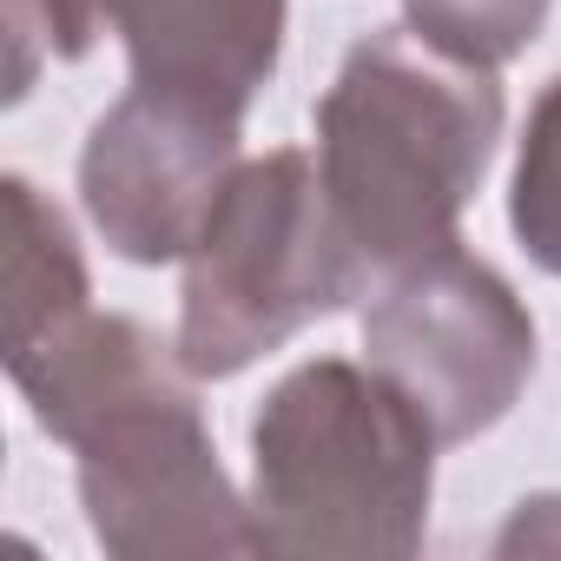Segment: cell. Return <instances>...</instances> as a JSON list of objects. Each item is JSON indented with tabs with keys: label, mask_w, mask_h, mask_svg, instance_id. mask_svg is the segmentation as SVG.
Returning a JSON list of instances; mask_svg holds the SVG:
<instances>
[{
	"label": "cell",
	"mask_w": 561,
	"mask_h": 561,
	"mask_svg": "<svg viewBox=\"0 0 561 561\" xmlns=\"http://www.w3.org/2000/svg\"><path fill=\"white\" fill-rule=\"evenodd\" d=\"M67 449L80 456V502L106 554L119 561L257 554L251 502L231 489L218 462V443L192 397V370H172L119 397Z\"/></svg>",
	"instance_id": "cell-4"
},
{
	"label": "cell",
	"mask_w": 561,
	"mask_h": 561,
	"mask_svg": "<svg viewBox=\"0 0 561 561\" xmlns=\"http://www.w3.org/2000/svg\"><path fill=\"white\" fill-rule=\"evenodd\" d=\"M364 291L318 152L244 159L185 251L179 357L192 377H238Z\"/></svg>",
	"instance_id": "cell-3"
},
{
	"label": "cell",
	"mask_w": 561,
	"mask_h": 561,
	"mask_svg": "<svg viewBox=\"0 0 561 561\" xmlns=\"http://www.w3.org/2000/svg\"><path fill=\"white\" fill-rule=\"evenodd\" d=\"M244 113L211 106L198 93L139 87L119 93L80 152V198L93 231L126 264H172L192 251L238 159Z\"/></svg>",
	"instance_id": "cell-6"
},
{
	"label": "cell",
	"mask_w": 561,
	"mask_h": 561,
	"mask_svg": "<svg viewBox=\"0 0 561 561\" xmlns=\"http://www.w3.org/2000/svg\"><path fill=\"white\" fill-rule=\"evenodd\" d=\"M508 225L515 244L561 277V73L541 87L528 126H522V152H515V185H508Z\"/></svg>",
	"instance_id": "cell-10"
},
{
	"label": "cell",
	"mask_w": 561,
	"mask_h": 561,
	"mask_svg": "<svg viewBox=\"0 0 561 561\" xmlns=\"http://www.w3.org/2000/svg\"><path fill=\"white\" fill-rule=\"evenodd\" d=\"M311 119L318 172L364 291L462 244V205L502 139V87L489 67H462L416 34H370L344 54Z\"/></svg>",
	"instance_id": "cell-1"
},
{
	"label": "cell",
	"mask_w": 561,
	"mask_h": 561,
	"mask_svg": "<svg viewBox=\"0 0 561 561\" xmlns=\"http://www.w3.org/2000/svg\"><path fill=\"white\" fill-rule=\"evenodd\" d=\"M403 21L423 47L462 67H508L548 27V0H403Z\"/></svg>",
	"instance_id": "cell-9"
},
{
	"label": "cell",
	"mask_w": 561,
	"mask_h": 561,
	"mask_svg": "<svg viewBox=\"0 0 561 561\" xmlns=\"http://www.w3.org/2000/svg\"><path fill=\"white\" fill-rule=\"evenodd\" d=\"M139 87L244 113L285 54V0H100Z\"/></svg>",
	"instance_id": "cell-7"
},
{
	"label": "cell",
	"mask_w": 561,
	"mask_h": 561,
	"mask_svg": "<svg viewBox=\"0 0 561 561\" xmlns=\"http://www.w3.org/2000/svg\"><path fill=\"white\" fill-rule=\"evenodd\" d=\"M495 554H561V495H528L502 528Z\"/></svg>",
	"instance_id": "cell-12"
},
{
	"label": "cell",
	"mask_w": 561,
	"mask_h": 561,
	"mask_svg": "<svg viewBox=\"0 0 561 561\" xmlns=\"http://www.w3.org/2000/svg\"><path fill=\"white\" fill-rule=\"evenodd\" d=\"M8 8V100H21L41 73V60H80L93 47L100 0H0Z\"/></svg>",
	"instance_id": "cell-11"
},
{
	"label": "cell",
	"mask_w": 561,
	"mask_h": 561,
	"mask_svg": "<svg viewBox=\"0 0 561 561\" xmlns=\"http://www.w3.org/2000/svg\"><path fill=\"white\" fill-rule=\"evenodd\" d=\"M364 351L443 443H469L528 390L535 318L495 264L449 244L370 285Z\"/></svg>",
	"instance_id": "cell-5"
},
{
	"label": "cell",
	"mask_w": 561,
	"mask_h": 561,
	"mask_svg": "<svg viewBox=\"0 0 561 561\" xmlns=\"http://www.w3.org/2000/svg\"><path fill=\"white\" fill-rule=\"evenodd\" d=\"M87 257L67 211L34 185L8 179V370L87 318Z\"/></svg>",
	"instance_id": "cell-8"
},
{
	"label": "cell",
	"mask_w": 561,
	"mask_h": 561,
	"mask_svg": "<svg viewBox=\"0 0 561 561\" xmlns=\"http://www.w3.org/2000/svg\"><path fill=\"white\" fill-rule=\"evenodd\" d=\"M436 449L430 416L377 364H298L251 416L257 554L410 561L430 535Z\"/></svg>",
	"instance_id": "cell-2"
}]
</instances>
